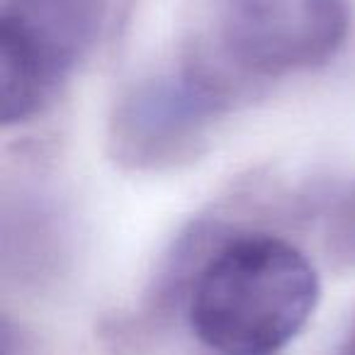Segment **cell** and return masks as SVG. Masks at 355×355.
Returning a JSON list of instances; mask_svg holds the SVG:
<instances>
[{"label":"cell","mask_w":355,"mask_h":355,"mask_svg":"<svg viewBox=\"0 0 355 355\" xmlns=\"http://www.w3.org/2000/svg\"><path fill=\"white\" fill-rule=\"evenodd\" d=\"M350 32L348 0H214V59L239 85L326 66Z\"/></svg>","instance_id":"cell-2"},{"label":"cell","mask_w":355,"mask_h":355,"mask_svg":"<svg viewBox=\"0 0 355 355\" xmlns=\"http://www.w3.org/2000/svg\"><path fill=\"white\" fill-rule=\"evenodd\" d=\"M212 355H217V353H212Z\"/></svg>","instance_id":"cell-7"},{"label":"cell","mask_w":355,"mask_h":355,"mask_svg":"<svg viewBox=\"0 0 355 355\" xmlns=\"http://www.w3.org/2000/svg\"><path fill=\"white\" fill-rule=\"evenodd\" d=\"M326 248L338 266H355V183L340 195L326 227Z\"/></svg>","instance_id":"cell-5"},{"label":"cell","mask_w":355,"mask_h":355,"mask_svg":"<svg viewBox=\"0 0 355 355\" xmlns=\"http://www.w3.org/2000/svg\"><path fill=\"white\" fill-rule=\"evenodd\" d=\"M319 275L287 239L266 232L214 239L188 275V321L217 355H275L311 319Z\"/></svg>","instance_id":"cell-1"},{"label":"cell","mask_w":355,"mask_h":355,"mask_svg":"<svg viewBox=\"0 0 355 355\" xmlns=\"http://www.w3.org/2000/svg\"><path fill=\"white\" fill-rule=\"evenodd\" d=\"M340 355H355V321H353V326H350V334H348V338H345L343 348H340Z\"/></svg>","instance_id":"cell-6"},{"label":"cell","mask_w":355,"mask_h":355,"mask_svg":"<svg viewBox=\"0 0 355 355\" xmlns=\"http://www.w3.org/2000/svg\"><path fill=\"white\" fill-rule=\"evenodd\" d=\"M241 85L205 56L183 71L129 88L110 122L114 158L132 168L173 166L198 151L207 129L232 107Z\"/></svg>","instance_id":"cell-4"},{"label":"cell","mask_w":355,"mask_h":355,"mask_svg":"<svg viewBox=\"0 0 355 355\" xmlns=\"http://www.w3.org/2000/svg\"><path fill=\"white\" fill-rule=\"evenodd\" d=\"M110 0H6L0 10V117L37 114L93 49Z\"/></svg>","instance_id":"cell-3"}]
</instances>
